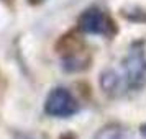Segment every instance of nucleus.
Returning a JSON list of instances; mask_svg holds the SVG:
<instances>
[{
    "mask_svg": "<svg viewBox=\"0 0 146 139\" xmlns=\"http://www.w3.org/2000/svg\"><path fill=\"white\" fill-rule=\"evenodd\" d=\"M94 139H131L130 132L118 123H108L94 134Z\"/></svg>",
    "mask_w": 146,
    "mask_h": 139,
    "instance_id": "5",
    "label": "nucleus"
},
{
    "mask_svg": "<svg viewBox=\"0 0 146 139\" xmlns=\"http://www.w3.org/2000/svg\"><path fill=\"white\" fill-rule=\"evenodd\" d=\"M43 108L48 116L53 118H71L80 110L77 98L66 87H54L49 90Z\"/></svg>",
    "mask_w": 146,
    "mask_h": 139,
    "instance_id": "3",
    "label": "nucleus"
},
{
    "mask_svg": "<svg viewBox=\"0 0 146 139\" xmlns=\"http://www.w3.org/2000/svg\"><path fill=\"white\" fill-rule=\"evenodd\" d=\"M77 28L86 34L104 36V38H112L117 33V26L113 20L99 7L86 8L77 18Z\"/></svg>",
    "mask_w": 146,
    "mask_h": 139,
    "instance_id": "2",
    "label": "nucleus"
},
{
    "mask_svg": "<svg viewBox=\"0 0 146 139\" xmlns=\"http://www.w3.org/2000/svg\"><path fill=\"white\" fill-rule=\"evenodd\" d=\"M61 62H62V69L67 72H79L89 67V57L80 53H66Z\"/></svg>",
    "mask_w": 146,
    "mask_h": 139,
    "instance_id": "4",
    "label": "nucleus"
},
{
    "mask_svg": "<svg viewBox=\"0 0 146 139\" xmlns=\"http://www.w3.org/2000/svg\"><path fill=\"white\" fill-rule=\"evenodd\" d=\"M108 85L113 97H121L128 92H138L146 85V49L143 41H135L120 67H110Z\"/></svg>",
    "mask_w": 146,
    "mask_h": 139,
    "instance_id": "1",
    "label": "nucleus"
},
{
    "mask_svg": "<svg viewBox=\"0 0 146 139\" xmlns=\"http://www.w3.org/2000/svg\"><path fill=\"white\" fill-rule=\"evenodd\" d=\"M61 139H76V136H74V134H62Z\"/></svg>",
    "mask_w": 146,
    "mask_h": 139,
    "instance_id": "7",
    "label": "nucleus"
},
{
    "mask_svg": "<svg viewBox=\"0 0 146 139\" xmlns=\"http://www.w3.org/2000/svg\"><path fill=\"white\" fill-rule=\"evenodd\" d=\"M139 132H141V136H143V138L146 139V123H145V125L139 126Z\"/></svg>",
    "mask_w": 146,
    "mask_h": 139,
    "instance_id": "6",
    "label": "nucleus"
}]
</instances>
